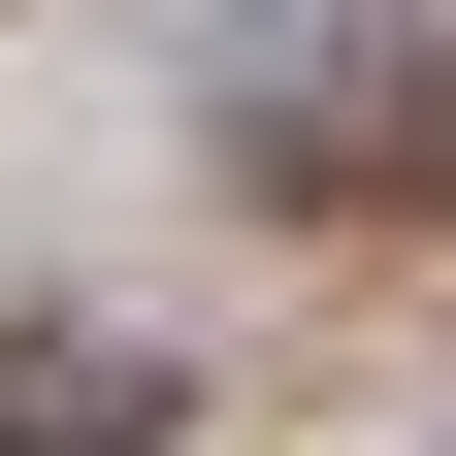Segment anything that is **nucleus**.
I'll return each instance as SVG.
<instances>
[{
    "instance_id": "nucleus-1",
    "label": "nucleus",
    "mask_w": 456,
    "mask_h": 456,
    "mask_svg": "<svg viewBox=\"0 0 456 456\" xmlns=\"http://www.w3.org/2000/svg\"><path fill=\"white\" fill-rule=\"evenodd\" d=\"M131 424H163V391L98 359V326H0V456H131Z\"/></svg>"
}]
</instances>
